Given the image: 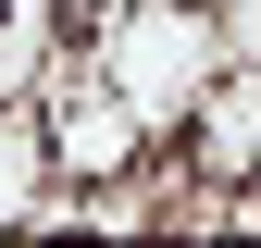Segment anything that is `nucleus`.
Listing matches in <instances>:
<instances>
[{
  "mask_svg": "<svg viewBox=\"0 0 261 248\" xmlns=\"http://www.w3.org/2000/svg\"><path fill=\"white\" fill-rule=\"evenodd\" d=\"M0 25H13V0H0Z\"/></svg>",
  "mask_w": 261,
  "mask_h": 248,
  "instance_id": "obj_1",
  "label": "nucleus"
}]
</instances>
